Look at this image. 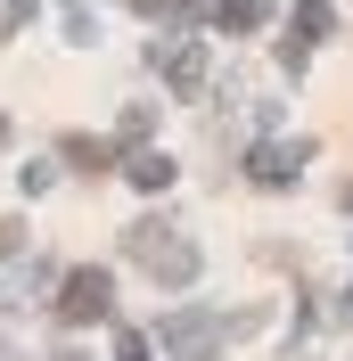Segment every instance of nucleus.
<instances>
[{"label": "nucleus", "mask_w": 353, "mask_h": 361, "mask_svg": "<svg viewBox=\"0 0 353 361\" xmlns=\"http://www.w3.org/2000/svg\"><path fill=\"white\" fill-rule=\"evenodd\" d=\"M115 361H148V337H140V329H124V337H115Z\"/></svg>", "instance_id": "nucleus-9"}, {"label": "nucleus", "mask_w": 353, "mask_h": 361, "mask_svg": "<svg viewBox=\"0 0 353 361\" xmlns=\"http://www.w3.org/2000/svg\"><path fill=\"white\" fill-rule=\"evenodd\" d=\"M304 140H263V148H255V157H246V180H255V189H287V180L304 173Z\"/></svg>", "instance_id": "nucleus-3"}, {"label": "nucleus", "mask_w": 353, "mask_h": 361, "mask_svg": "<svg viewBox=\"0 0 353 361\" xmlns=\"http://www.w3.org/2000/svg\"><path fill=\"white\" fill-rule=\"evenodd\" d=\"M124 247H132V263L148 271V279H164V288H189V279H198V247H189L173 222H132Z\"/></svg>", "instance_id": "nucleus-1"}, {"label": "nucleus", "mask_w": 353, "mask_h": 361, "mask_svg": "<svg viewBox=\"0 0 353 361\" xmlns=\"http://www.w3.org/2000/svg\"><path fill=\"white\" fill-rule=\"evenodd\" d=\"M0 140H8V123H0Z\"/></svg>", "instance_id": "nucleus-12"}, {"label": "nucleus", "mask_w": 353, "mask_h": 361, "mask_svg": "<svg viewBox=\"0 0 353 361\" xmlns=\"http://www.w3.org/2000/svg\"><path fill=\"white\" fill-rule=\"evenodd\" d=\"M198 25H222V33H255L263 25V0H189Z\"/></svg>", "instance_id": "nucleus-4"}, {"label": "nucleus", "mask_w": 353, "mask_h": 361, "mask_svg": "<svg viewBox=\"0 0 353 361\" xmlns=\"http://www.w3.org/2000/svg\"><path fill=\"white\" fill-rule=\"evenodd\" d=\"M173 173H181V164L156 157V148H148V157H132V189H148V197H156V189H173Z\"/></svg>", "instance_id": "nucleus-8"}, {"label": "nucleus", "mask_w": 353, "mask_h": 361, "mask_svg": "<svg viewBox=\"0 0 353 361\" xmlns=\"http://www.w3.org/2000/svg\"><path fill=\"white\" fill-rule=\"evenodd\" d=\"M58 157H66L74 173H107L115 148H107V140H90V132H66V140H58Z\"/></svg>", "instance_id": "nucleus-6"}, {"label": "nucleus", "mask_w": 353, "mask_h": 361, "mask_svg": "<svg viewBox=\"0 0 353 361\" xmlns=\"http://www.w3.org/2000/svg\"><path fill=\"white\" fill-rule=\"evenodd\" d=\"M164 82H173L181 99H198V90H205V49H198V42H181V49H164Z\"/></svg>", "instance_id": "nucleus-5"}, {"label": "nucleus", "mask_w": 353, "mask_h": 361, "mask_svg": "<svg viewBox=\"0 0 353 361\" xmlns=\"http://www.w3.org/2000/svg\"><path fill=\"white\" fill-rule=\"evenodd\" d=\"M115 312V279L99 263H83V271H66V279H58V320H66V329H83V320H107Z\"/></svg>", "instance_id": "nucleus-2"}, {"label": "nucleus", "mask_w": 353, "mask_h": 361, "mask_svg": "<svg viewBox=\"0 0 353 361\" xmlns=\"http://www.w3.org/2000/svg\"><path fill=\"white\" fill-rule=\"evenodd\" d=\"M17 238H25V222H0V255H17Z\"/></svg>", "instance_id": "nucleus-10"}, {"label": "nucleus", "mask_w": 353, "mask_h": 361, "mask_svg": "<svg viewBox=\"0 0 353 361\" xmlns=\"http://www.w3.org/2000/svg\"><path fill=\"white\" fill-rule=\"evenodd\" d=\"M329 25H337V8H329V0H296V49H312Z\"/></svg>", "instance_id": "nucleus-7"}, {"label": "nucleus", "mask_w": 353, "mask_h": 361, "mask_svg": "<svg viewBox=\"0 0 353 361\" xmlns=\"http://www.w3.org/2000/svg\"><path fill=\"white\" fill-rule=\"evenodd\" d=\"M132 8H140V17H156V8H164V0H132Z\"/></svg>", "instance_id": "nucleus-11"}]
</instances>
